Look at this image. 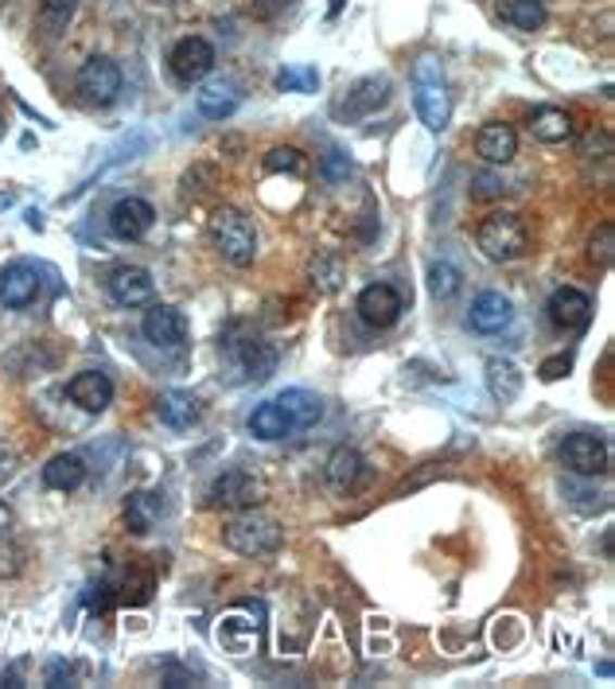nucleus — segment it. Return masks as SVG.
Masks as SVG:
<instances>
[{
	"mask_svg": "<svg viewBox=\"0 0 615 689\" xmlns=\"http://www.w3.org/2000/svg\"><path fill=\"white\" fill-rule=\"evenodd\" d=\"M413 105H417L421 125L429 133H444L452 117V102L444 90V71L432 55H421L413 66Z\"/></svg>",
	"mask_w": 615,
	"mask_h": 689,
	"instance_id": "1",
	"label": "nucleus"
},
{
	"mask_svg": "<svg viewBox=\"0 0 615 689\" xmlns=\"http://www.w3.org/2000/svg\"><path fill=\"white\" fill-rule=\"evenodd\" d=\"M211 242L238 270L253 265V258H258V230L238 206H218L211 215Z\"/></svg>",
	"mask_w": 615,
	"mask_h": 689,
	"instance_id": "2",
	"label": "nucleus"
},
{
	"mask_svg": "<svg viewBox=\"0 0 615 689\" xmlns=\"http://www.w3.org/2000/svg\"><path fill=\"white\" fill-rule=\"evenodd\" d=\"M476 246L484 250V258H491V261H514L526 253L530 234H526V226L518 215H511V211H494V215H487L484 223H479Z\"/></svg>",
	"mask_w": 615,
	"mask_h": 689,
	"instance_id": "3",
	"label": "nucleus"
},
{
	"mask_svg": "<svg viewBox=\"0 0 615 689\" xmlns=\"http://www.w3.org/2000/svg\"><path fill=\"white\" fill-rule=\"evenodd\" d=\"M223 541L230 546L234 553H246V558H258V553H269L280 546V530L277 522L265 518V514H242L234 518L230 526L223 530Z\"/></svg>",
	"mask_w": 615,
	"mask_h": 689,
	"instance_id": "4",
	"label": "nucleus"
},
{
	"mask_svg": "<svg viewBox=\"0 0 615 689\" xmlns=\"http://www.w3.org/2000/svg\"><path fill=\"white\" fill-rule=\"evenodd\" d=\"M75 90L86 105H113L117 102V93H122V71H117V63H110L105 55H93L78 66Z\"/></svg>",
	"mask_w": 615,
	"mask_h": 689,
	"instance_id": "5",
	"label": "nucleus"
},
{
	"mask_svg": "<svg viewBox=\"0 0 615 689\" xmlns=\"http://www.w3.org/2000/svg\"><path fill=\"white\" fill-rule=\"evenodd\" d=\"M168 71H172V78H179V83H187V86L203 83V78L215 71V47L206 43L203 36L179 39L168 55Z\"/></svg>",
	"mask_w": 615,
	"mask_h": 689,
	"instance_id": "6",
	"label": "nucleus"
},
{
	"mask_svg": "<svg viewBox=\"0 0 615 689\" xmlns=\"http://www.w3.org/2000/svg\"><path fill=\"white\" fill-rule=\"evenodd\" d=\"M211 503L223 506V511L258 506L262 503V484H258L250 472H242V467H230V472H223L215 484H211Z\"/></svg>",
	"mask_w": 615,
	"mask_h": 689,
	"instance_id": "7",
	"label": "nucleus"
},
{
	"mask_svg": "<svg viewBox=\"0 0 615 689\" xmlns=\"http://www.w3.org/2000/svg\"><path fill=\"white\" fill-rule=\"evenodd\" d=\"M561 464L577 475H600L607 467V444L597 433H573L561 440Z\"/></svg>",
	"mask_w": 615,
	"mask_h": 689,
	"instance_id": "8",
	"label": "nucleus"
},
{
	"mask_svg": "<svg viewBox=\"0 0 615 689\" xmlns=\"http://www.w3.org/2000/svg\"><path fill=\"white\" fill-rule=\"evenodd\" d=\"M105 289H110V297L122 308H140L156 297V280H152L149 270H140V265H117V270L105 277Z\"/></svg>",
	"mask_w": 615,
	"mask_h": 689,
	"instance_id": "9",
	"label": "nucleus"
},
{
	"mask_svg": "<svg viewBox=\"0 0 615 689\" xmlns=\"http://www.w3.org/2000/svg\"><path fill=\"white\" fill-rule=\"evenodd\" d=\"M401 312H405V304H401L398 289H390V285H366V289L359 292V316H363L366 327L386 331V327L398 324Z\"/></svg>",
	"mask_w": 615,
	"mask_h": 689,
	"instance_id": "10",
	"label": "nucleus"
},
{
	"mask_svg": "<svg viewBox=\"0 0 615 689\" xmlns=\"http://www.w3.org/2000/svg\"><path fill=\"white\" fill-rule=\"evenodd\" d=\"M152 218H156L152 203L129 196V199H122V203H113L110 234H113V238H122V242H137V238H145V234L152 230Z\"/></svg>",
	"mask_w": 615,
	"mask_h": 689,
	"instance_id": "11",
	"label": "nucleus"
},
{
	"mask_svg": "<svg viewBox=\"0 0 615 689\" xmlns=\"http://www.w3.org/2000/svg\"><path fill=\"white\" fill-rule=\"evenodd\" d=\"M140 331H145V339H149L152 347H164V351H172V347H179L187 339V320L179 308L172 304H156L152 312H145V324H140Z\"/></svg>",
	"mask_w": 615,
	"mask_h": 689,
	"instance_id": "12",
	"label": "nucleus"
},
{
	"mask_svg": "<svg viewBox=\"0 0 615 689\" xmlns=\"http://www.w3.org/2000/svg\"><path fill=\"white\" fill-rule=\"evenodd\" d=\"M66 398L75 401L78 410H86V413H102V410H110V401H113V383L105 378L102 371H83V374L71 378Z\"/></svg>",
	"mask_w": 615,
	"mask_h": 689,
	"instance_id": "13",
	"label": "nucleus"
},
{
	"mask_svg": "<svg viewBox=\"0 0 615 689\" xmlns=\"http://www.w3.org/2000/svg\"><path fill=\"white\" fill-rule=\"evenodd\" d=\"M277 410L285 413V421H289L292 433H304L312 429V425H319V417H324V398L312 390H285L277 393Z\"/></svg>",
	"mask_w": 615,
	"mask_h": 689,
	"instance_id": "14",
	"label": "nucleus"
},
{
	"mask_svg": "<svg viewBox=\"0 0 615 689\" xmlns=\"http://www.w3.org/2000/svg\"><path fill=\"white\" fill-rule=\"evenodd\" d=\"M386 98H390V78H359V83L347 90V102L339 105V117H347V122H354V117H366V113H374L378 105H386Z\"/></svg>",
	"mask_w": 615,
	"mask_h": 689,
	"instance_id": "15",
	"label": "nucleus"
},
{
	"mask_svg": "<svg viewBox=\"0 0 615 689\" xmlns=\"http://www.w3.org/2000/svg\"><path fill=\"white\" fill-rule=\"evenodd\" d=\"M550 320L561 331H585L592 320V300L580 289H557L550 297Z\"/></svg>",
	"mask_w": 615,
	"mask_h": 689,
	"instance_id": "16",
	"label": "nucleus"
},
{
	"mask_svg": "<svg viewBox=\"0 0 615 689\" xmlns=\"http://www.w3.org/2000/svg\"><path fill=\"white\" fill-rule=\"evenodd\" d=\"M36 297H39L36 265H24V261L9 265L4 277H0V300H4V308H28L36 304Z\"/></svg>",
	"mask_w": 615,
	"mask_h": 689,
	"instance_id": "17",
	"label": "nucleus"
},
{
	"mask_svg": "<svg viewBox=\"0 0 615 689\" xmlns=\"http://www.w3.org/2000/svg\"><path fill=\"white\" fill-rule=\"evenodd\" d=\"M511 324H514V304L503 292H484V297H476V304H472V327H476V331L499 336V331H506Z\"/></svg>",
	"mask_w": 615,
	"mask_h": 689,
	"instance_id": "18",
	"label": "nucleus"
},
{
	"mask_svg": "<svg viewBox=\"0 0 615 689\" xmlns=\"http://www.w3.org/2000/svg\"><path fill=\"white\" fill-rule=\"evenodd\" d=\"M476 152L487 160V164H511V160L518 156V133L503 122L484 125L476 137Z\"/></svg>",
	"mask_w": 615,
	"mask_h": 689,
	"instance_id": "19",
	"label": "nucleus"
},
{
	"mask_svg": "<svg viewBox=\"0 0 615 689\" xmlns=\"http://www.w3.org/2000/svg\"><path fill=\"white\" fill-rule=\"evenodd\" d=\"M226 354H230L234 363H238V371L246 374V378H269L273 363H277V354L269 351V347L262 343V339H246V343H226Z\"/></svg>",
	"mask_w": 615,
	"mask_h": 689,
	"instance_id": "20",
	"label": "nucleus"
},
{
	"mask_svg": "<svg viewBox=\"0 0 615 689\" xmlns=\"http://www.w3.org/2000/svg\"><path fill=\"white\" fill-rule=\"evenodd\" d=\"M366 475V460L354 452V448H336L331 460H327V484L336 487V491H354V487L363 484Z\"/></svg>",
	"mask_w": 615,
	"mask_h": 689,
	"instance_id": "21",
	"label": "nucleus"
},
{
	"mask_svg": "<svg viewBox=\"0 0 615 689\" xmlns=\"http://www.w3.org/2000/svg\"><path fill=\"white\" fill-rule=\"evenodd\" d=\"M83 479H86V460L75 456V452H59V456H51L43 467V484L51 487V491H75Z\"/></svg>",
	"mask_w": 615,
	"mask_h": 689,
	"instance_id": "22",
	"label": "nucleus"
},
{
	"mask_svg": "<svg viewBox=\"0 0 615 689\" xmlns=\"http://www.w3.org/2000/svg\"><path fill=\"white\" fill-rule=\"evenodd\" d=\"M156 413L164 425H172V429H191V425L199 421V401L184 390H164L156 401Z\"/></svg>",
	"mask_w": 615,
	"mask_h": 689,
	"instance_id": "23",
	"label": "nucleus"
},
{
	"mask_svg": "<svg viewBox=\"0 0 615 689\" xmlns=\"http://www.w3.org/2000/svg\"><path fill=\"white\" fill-rule=\"evenodd\" d=\"M530 133L545 145H565L573 137V117L565 110H553V105H541L530 113Z\"/></svg>",
	"mask_w": 615,
	"mask_h": 689,
	"instance_id": "24",
	"label": "nucleus"
},
{
	"mask_svg": "<svg viewBox=\"0 0 615 689\" xmlns=\"http://www.w3.org/2000/svg\"><path fill=\"white\" fill-rule=\"evenodd\" d=\"M196 105L211 122H226V117L238 110V90H234L230 83H206L203 90L196 93Z\"/></svg>",
	"mask_w": 615,
	"mask_h": 689,
	"instance_id": "25",
	"label": "nucleus"
},
{
	"mask_svg": "<svg viewBox=\"0 0 615 689\" xmlns=\"http://www.w3.org/2000/svg\"><path fill=\"white\" fill-rule=\"evenodd\" d=\"M487 390H491L494 401H514L523 393V371L511 363V359H491L487 363Z\"/></svg>",
	"mask_w": 615,
	"mask_h": 689,
	"instance_id": "26",
	"label": "nucleus"
},
{
	"mask_svg": "<svg viewBox=\"0 0 615 689\" xmlns=\"http://www.w3.org/2000/svg\"><path fill=\"white\" fill-rule=\"evenodd\" d=\"M160 511H164V503H160V494L152 491H133L129 499H125V522H129L133 534H149L152 526H156Z\"/></svg>",
	"mask_w": 615,
	"mask_h": 689,
	"instance_id": "27",
	"label": "nucleus"
},
{
	"mask_svg": "<svg viewBox=\"0 0 615 689\" xmlns=\"http://www.w3.org/2000/svg\"><path fill=\"white\" fill-rule=\"evenodd\" d=\"M250 433L258 440H285V437H292L289 421H285V413L277 410V401H262V405L250 413Z\"/></svg>",
	"mask_w": 615,
	"mask_h": 689,
	"instance_id": "28",
	"label": "nucleus"
},
{
	"mask_svg": "<svg viewBox=\"0 0 615 689\" xmlns=\"http://www.w3.org/2000/svg\"><path fill=\"white\" fill-rule=\"evenodd\" d=\"M499 12H503L506 24H514V28H523V32H534V28L545 24V9H541V0H506Z\"/></svg>",
	"mask_w": 615,
	"mask_h": 689,
	"instance_id": "29",
	"label": "nucleus"
},
{
	"mask_svg": "<svg viewBox=\"0 0 615 689\" xmlns=\"http://www.w3.org/2000/svg\"><path fill=\"white\" fill-rule=\"evenodd\" d=\"M429 292L437 300H448L460 292V270L452 261H432L429 265Z\"/></svg>",
	"mask_w": 615,
	"mask_h": 689,
	"instance_id": "30",
	"label": "nucleus"
},
{
	"mask_svg": "<svg viewBox=\"0 0 615 689\" xmlns=\"http://www.w3.org/2000/svg\"><path fill=\"white\" fill-rule=\"evenodd\" d=\"M265 172H289V176H304L308 172V160L300 149H289V145H280V149L265 152Z\"/></svg>",
	"mask_w": 615,
	"mask_h": 689,
	"instance_id": "31",
	"label": "nucleus"
},
{
	"mask_svg": "<svg viewBox=\"0 0 615 689\" xmlns=\"http://www.w3.org/2000/svg\"><path fill=\"white\" fill-rule=\"evenodd\" d=\"M319 86V75L312 66H285L277 75V90L285 93H312Z\"/></svg>",
	"mask_w": 615,
	"mask_h": 689,
	"instance_id": "32",
	"label": "nucleus"
},
{
	"mask_svg": "<svg viewBox=\"0 0 615 689\" xmlns=\"http://www.w3.org/2000/svg\"><path fill=\"white\" fill-rule=\"evenodd\" d=\"M612 253H615V226L604 223L597 238H592V261H600L607 270V265H612Z\"/></svg>",
	"mask_w": 615,
	"mask_h": 689,
	"instance_id": "33",
	"label": "nucleus"
},
{
	"mask_svg": "<svg viewBox=\"0 0 615 689\" xmlns=\"http://www.w3.org/2000/svg\"><path fill=\"white\" fill-rule=\"evenodd\" d=\"M113 604H117V597H113L110 580H98V585L86 588V607H90V612H110Z\"/></svg>",
	"mask_w": 615,
	"mask_h": 689,
	"instance_id": "34",
	"label": "nucleus"
},
{
	"mask_svg": "<svg viewBox=\"0 0 615 689\" xmlns=\"http://www.w3.org/2000/svg\"><path fill=\"white\" fill-rule=\"evenodd\" d=\"M122 600H125V604H149V600H152V577H149V573H140V577L125 580Z\"/></svg>",
	"mask_w": 615,
	"mask_h": 689,
	"instance_id": "35",
	"label": "nucleus"
},
{
	"mask_svg": "<svg viewBox=\"0 0 615 689\" xmlns=\"http://www.w3.org/2000/svg\"><path fill=\"white\" fill-rule=\"evenodd\" d=\"M319 168H324V176L331 179V184H339V179L351 176V160H347L343 152H327L324 164H319Z\"/></svg>",
	"mask_w": 615,
	"mask_h": 689,
	"instance_id": "36",
	"label": "nucleus"
},
{
	"mask_svg": "<svg viewBox=\"0 0 615 689\" xmlns=\"http://www.w3.org/2000/svg\"><path fill=\"white\" fill-rule=\"evenodd\" d=\"M573 371V359L569 354H553V359H545V363H541V378H545V383H557V378H565V374Z\"/></svg>",
	"mask_w": 615,
	"mask_h": 689,
	"instance_id": "37",
	"label": "nucleus"
},
{
	"mask_svg": "<svg viewBox=\"0 0 615 689\" xmlns=\"http://www.w3.org/2000/svg\"><path fill=\"white\" fill-rule=\"evenodd\" d=\"M78 0H43V12L47 16H55V20H66L71 12H75Z\"/></svg>",
	"mask_w": 615,
	"mask_h": 689,
	"instance_id": "38",
	"label": "nucleus"
},
{
	"mask_svg": "<svg viewBox=\"0 0 615 689\" xmlns=\"http://www.w3.org/2000/svg\"><path fill=\"white\" fill-rule=\"evenodd\" d=\"M63 681H71V666L51 662V666H47V686H63Z\"/></svg>",
	"mask_w": 615,
	"mask_h": 689,
	"instance_id": "39",
	"label": "nucleus"
},
{
	"mask_svg": "<svg viewBox=\"0 0 615 689\" xmlns=\"http://www.w3.org/2000/svg\"><path fill=\"white\" fill-rule=\"evenodd\" d=\"M499 187H503V184H499V179H494V176H476V196H499Z\"/></svg>",
	"mask_w": 615,
	"mask_h": 689,
	"instance_id": "40",
	"label": "nucleus"
},
{
	"mask_svg": "<svg viewBox=\"0 0 615 689\" xmlns=\"http://www.w3.org/2000/svg\"><path fill=\"white\" fill-rule=\"evenodd\" d=\"M9 530H12V506L0 503V534H9Z\"/></svg>",
	"mask_w": 615,
	"mask_h": 689,
	"instance_id": "41",
	"label": "nucleus"
},
{
	"mask_svg": "<svg viewBox=\"0 0 615 689\" xmlns=\"http://www.w3.org/2000/svg\"><path fill=\"white\" fill-rule=\"evenodd\" d=\"M280 4H289V0H265V16H269V12H277Z\"/></svg>",
	"mask_w": 615,
	"mask_h": 689,
	"instance_id": "42",
	"label": "nucleus"
},
{
	"mask_svg": "<svg viewBox=\"0 0 615 689\" xmlns=\"http://www.w3.org/2000/svg\"><path fill=\"white\" fill-rule=\"evenodd\" d=\"M339 9H343V0H331V16H339Z\"/></svg>",
	"mask_w": 615,
	"mask_h": 689,
	"instance_id": "43",
	"label": "nucleus"
},
{
	"mask_svg": "<svg viewBox=\"0 0 615 689\" xmlns=\"http://www.w3.org/2000/svg\"><path fill=\"white\" fill-rule=\"evenodd\" d=\"M0 206H12V196H0Z\"/></svg>",
	"mask_w": 615,
	"mask_h": 689,
	"instance_id": "44",
	"label": "nucleus"
},
{
	"mask_svg": "<svg viewBox=\"0 0 615 689\" xmlns=\"http://www.w3.org/2000/svg\"><path fill=\"white\" fill-rule=\"evenodd\" d=\"M0 140H4V122H0Z\"/></svg>",
	"mask_w": 615,
	"mask_h": 689,
	"instance_id": "45",
	"label": "nucleus"
}]
</instances>
